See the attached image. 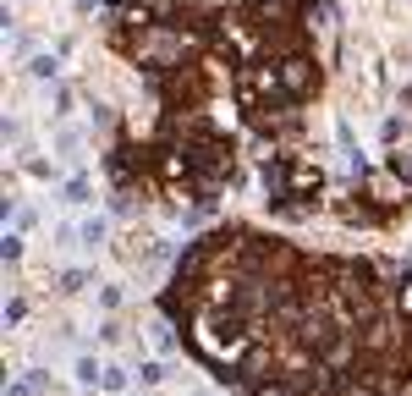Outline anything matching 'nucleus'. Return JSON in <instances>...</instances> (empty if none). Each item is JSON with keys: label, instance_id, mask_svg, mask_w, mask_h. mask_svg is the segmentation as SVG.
Returning <instances> with one entry per match:
<instances>
[{"label": "nucleus", "instance_id": "2eb2a0df", "mask_svg": "<svg viewBox=\"0 0 412 396\" xmlns=\"http://www.w3.org/2000/svg\"><path fill=\"white\" fill-rule=\"evenodd\" d=\"M126 396H132V391H126Z\"/></svg>", "mask_w": 412, "mask_h": 396}, {"label": "nucleus", "instance_id": "f257e3e1", "mask_svg": "<svg viewBox=\"0 0 412 396\" xmlns=\"http://www.w3.org/2000/svg\"><path fill=\"white\" fill-rule=\"evenodd\" d=\"M160 309L187 353L242 396H401L412 385L396 281L369 259L215 226L182 248Z\"/></svg>", "mask_w": 412, "mask_h": 396}, {"label": "nucleus", "instance_id": "4468645a", "mask_svg": "<svg viewBox=\"0 0 412 396\" xmlns=\"http://www.w3.org/2000/svg\"><path fill=\"white\" fill-rule=\"evenodd\" d=\"M193 396H215V391H193Z\"/></svg>", "mask_w": 412, "mask_h": 396}, {"label": "nucleus", "instance_id": "7ed1b4c3", "mask_svg": "<svg viewBox=\"0 0 412 396\" xmlns=\"http://www.w3.org/2000/svg\"><path fill=\"white\" fill-rule=\"evenodd\" d=\"M72 380H77L82 391H99V380H104V363H99L94 353H82L77 363H72Z\"/></svg>", "mask_w": 412, "mask_h": 396}, {"label": "nucleus", "instance_id": "f03ea898", "mask_svg": "<svg viewBox=\"0 0 412 396\" xmlns=\"http://www.w3.org/2000/svg\"><path fill=\"white\" fill-rule=\"evenodd\" d=\"M325 198V171L303 154H269L264 160V204L281 220H303Z\"/></svg>", "mask_w": 412, "mask_h": 396}, {"label": "nucleus", "instance_id": "423d86ee", "mask_svg": "<svg viewBox=\"0 0 412 396\" xmlns=\"http://www.w3.org/2000/svg\"><path fill=\"white\" fill-rule=\"evenodd\" d=\"M61 204H72V209L94 204V182H88V176H72V182L61 188Z\"/></svg>", "mask_w": 412, "mask_h": 396}, {"label": "nucleus", "instance_id": "f8f14e48", "mask_svg": "<svg viewBox=\"0 0 412 396\" xmlns=\"http://www.w3.org/2000/svg\"><path fill=\"white\" fill-rule=\"evenodd\" d=\"M99 309H104V314L121 309V287H99Z\"/></svg>", "mask_w": 412, "mask_h": 396}, {"label": "nucleus", "instance_id": "ddd939ff", "mask_svg": "<svg viewBox=\"0 0 412 396\" xmlns=\"http://www.w3.org/2000/svg\"><path fill=\"white\" fill-rule=\"evenodd\" d=\"M22 319H28V303H22V297H11V303H6V325H22Z\"/></svg>", "mask_w": 412, "mask_h": 396}, {"label": "nucleus", "instance_id": "0eeeda50", "mask_svg": "<svg viewBox=\"0 0 412 396\" xmlns=\"http://www.w3.org/2000/svg\"><path fill=\"white\" fill-rule=\"evenodd\" d=\"M44 385H50V375H39V369H28V375H17L11 385H6V396H39Z\"/></svg>", "mask_w": 412, "mask_h": 396}, {"label": "nucleus", "instance_id": "1a4fd4ad", "mask_svg": "<svg viewBox=\"0 0 412 396\" xmlns=\"http://www.w3.org/2000/svg\"><path fill=\"white\" fill-rule=\"evenodd\" d=\"M88 281H94L88 270H61V275H55V292H82Z\"/></svg>", "mask_w": 412, "mask_h": 396}, {"label": "nucleus", "instance_id": "39448f33", "mask_svg": "<svg viewBox=\"0 0 412 396\" xmlns=\"http://www.w3.org/2000/svg\"><path fill=\"white\" fill-rule=\"evenodd\" d=\"M104 237H110V220H104V215H88V220L77 226V242H82V248H99Z\"/></svg>", "mask_w": 412, "mask_h": 396}, {"label": "nucleus", "instance_id": "9d476101", "mask_svg": "<svg viewBox=\"0 0 412 396\" xmlns=\"http://www.w3.org/2000/svg\"><path fill=\"white\" fill-rule=\"evenodd\" d=\"M160 380H165V363H160V358L138 363V385H160Z\"/></svg>", "mask_w": 412, "mask_h": 396}, {"label": "nucleus", "instance_id": "6e6552de", "mask_svg": "<svg viewBox=\"0 0 412 396\" xmlns=\"http://www.w3.org/2000/svg\"><path fill=\"white\" fill-rule=\"evenodd\" d=\"M28 72H33V77H44V83H55V77H61V55H33V61H28Z\"/></svg>", "mask_w": 412, "mask_h": 396}, {"label": "nucleus", "instance_id": "20e7f679", "mask_svg": "<svg viewBox=\"0 0 412 396\" xmlns=\"http://www.w3.org/2000/svg\"><path fill=\"white\" fill-rule=\"evenodd\" d=\"M99 391H104V396H126V391H132V369H121V363H104Z\"/></svg>", "mask_w": 412, "mask_h": 396}, {"label": "nucleus", "instance_id": "9b49d317", "mask_svg": "<svg viewBox=\"0 0 412 396\" xmlns=\"http://www.w3.org/2000/svg\"><path fill=\"white\" fill-rule=\"evenodd\" d=\"M0 253H6V264H17V259H22V231H6V242H0Z\"/></svg>", "mask_w": 412, "mask_h": 396}]
</instances>
